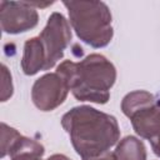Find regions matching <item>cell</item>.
I'll return each mask as SVG.
<instances>
[{
    "label": "cell",
    "mask_w": 160,
    "mask_h": 160,
    "mask_svg": "<svg viewBox=\"0 0 160 160\" xmlns=\"http://www.w3.org/2000/svg\"><path fill=\"white\" fill-rule=\"evenodd\" d=\"M151 104H154V96L150 92L139 90V91L130 92L124 98L121 109H122V112L128 118H131L136 111H139L142 108H146Z\"/></svg>",
    "instance_id": "9"
},
{
    "label": "cell",
    "mask_w": 160,
    "mask_h": 160,
    "mask_svg": "<svg viewBox=\"0 0 160 160\" xmlns=\"http://www.w3.org/2000/svg\"><path fill=\"white\" fill-rule=\"evenodd\" d=\"M1 28L5 32L18 34L38 24V12L30 2L1 1Z\"/></svg>",
    "instance_id": "6"
},
{
    "label": "cell",
    "mask_w": 160,
    "mask_h": 160,
    "mask_svg": "<svg viewBox=\"0 0 160 160\" xmlns=\"http://www.w3.org/2000/svg\"><path fill=\"white\" fill-rule=\"evenodd\" d=\"M56 74L78 100L98 104H105L109 100V90L116 78L112 64L98 54L89 55L80 62L66 60L58 66Z\"/></svg>",
    "instance_id": "2"
},
{
    "label": "cell",
    "mask_w": 160,
    "mask_h": 160,
    "mask_svg": "<svg viewBox=\"0 0 160 160\" xmlns=\"http://www.w3.org/2000/svg\"><path fill=\"white\" fill-rule=\"evenodd\" d=\"M84 160H116V156H115V152H105L102 155H99V156H95V158H89V159H84Z\"/></svg>",
    "instance_id": "11"
},
{
    "label": "cell",
    "mask_w": 160,
    "mask_h": 160,
    "mask_svg": "<svg viewBox=\"0 0 160 160\" xmlns=\"http://www.w3.org/2000/svg\"><path fill=\"white\" fill-rule=\"evenodd\" d=\"M61 124L82 160L108 152L120 135L114 116L90 106L71 109L62 116Z\"/></svg>",
    "instance_id": "1"
},
{
    "label": "cell",
    "mask_w": 160,
    "mask_h": 160,
    "mask_svg": "<svg viewBox=\"0 0 160 160\" xmlns=\"http://www.w3.org/2000/svg\"><path fill=\"white\" fill-rule=\"evenodd\" d=\"M159 102H160V100H159ZM151 146H152L154 152H155L158 156H160V132L158 134V136H156L155 139L151 140Z\"/></svg>",
    "instance_id": "13"
},
{
    "label": "cell",
    "mask_w": 160,
    "mask_h": 160,
    "mask_svg": "<svg viewBox=\"0 0 160 160\" xmlns=\"http://www.w3.org/2000/svg\"><path fill=\"white\" fill-rule=\"evenodd\" d=\"M1 101H6L9 96L12 94V85H11V76L8 72V69L5 65H1Z\"/></svg>",
    "instance_id": "10"
},
{
    "label": "cell",
    "mask_w": 160,
    "mask_h": 160,
    "mask_svg": "<svg viewBox=\"0 0 160 160\" xmlns=\"http://www.w3.org/2000/svg\"><path fill=\"white\" fill-rule=\"evenodd\" d=\"M116 160H146L144 144L134 136H126L115 150Z\"/></svg>",
    "instance_id": "8"
},
{
    "label": "cell",
    "mask_w": 160,
    "mask_h": 160,
    "mask_svg": "<svg viewBox=\"0 0 160 160\" xmlns=\"http://www.w3.org/2000/svg\"><path fill=\"white\" fill-rule=\"evenodd\" d=\"M45 52L39 38L29 39L25 42L24 56L21 61L22 70L26 75H34L39 70H45Z\"/></svg>",
    "instance_id": "7"
},
{
    "label": "cell",
    "mask_w": 160,
    "mask_h": 160,
    "mask_svg": "<svg viewBox=\"0 0 160 160\" xmlns=\"http://www.w3.org/2000/svg\"><path fill=\"white\" fill-rule=\"evenodd\" d=\"M39 39L45 52V70H48L62 56L64 49L71 40V31L65 18L59 12L51 14Z\"/></svg>",
    "instance_id": "4"
},
{
    "label": "cell",
    "mask_w": 160,
    "mask_h": 160,
    "mask_svg": "<svg viewBox=\"0 0 160 160\" xmlns=\"http://www.w3.org/2000/svg\"><path fill=\"white\" fill-rule=\"evenodd\" d=\"M12 160H41V156L36 154H21L15 158H11Z\"/></svg>",
    "instance_id": "12"
},
{
    "label": "cell",
    "mask_w": 160,
    "mask_h": 160,
    "mask_svg": "<svg viewBox=\"0 0 160 160\" xmlns=\"http://www.w3.org/2000/svg\"><path fill=\"white\" fill-rule=\"evenodd\" d=\"M70 21L78 36L94 48H101L112 38L111 15L101 1H65Z\"/></svg>",
    "instance_id": "3"
},
{
    "label": "cell",
    "mask_w": 160,
    "mask_h": 160,
    "mask_svg": "<svg viewBox=\"0 0 160 160\" xmlns=\"http://www.w3.org/2000/svg\"><path fill=\"white\" fill-rule=\"evenodd\" d=\"M69 88L60 75L46 74L38 79L32 86V101L42 111H50L64 102Z\"/></svg>",
    "instance_id": "5"
},
{
    "label": "cell",
    "mask_w": 160,
    "mask_h": 160,
    "mask_svg": "<svg viewBox=\"0 0 160 160\" xmlns=\"http://www.w3.org/2000/svg\"><path fill=\"white\" fill-rule=\"evenodd\" d=\"M48 160H70V159H68V158L64 156V155H59V154H56V155H52L51 158H49Z\"/></svg>",
    "instance_id": "14"
}]
</instances>
